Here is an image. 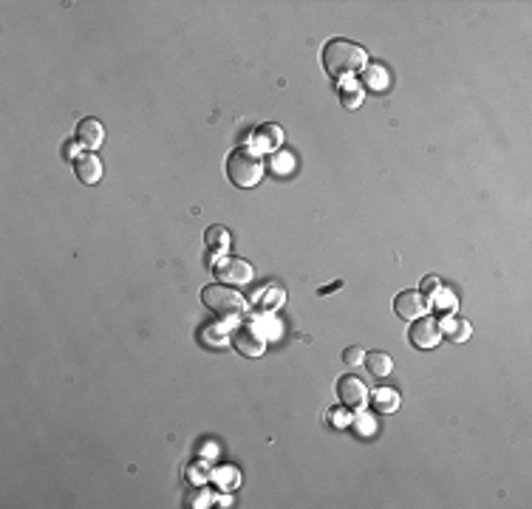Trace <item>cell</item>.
<instances>
[{
    "instance_id": "obj_1",
    "label": "cell",
    "mask_w": 532,
    "mask_h": 509,
    "mask_svg": "<svg viewBox=\"0 0 532 509\" xmlns=\"http://www.w3.org/2000/svg\"><path fill=\"white\" fill-rule=\"evenodd\" d=\"M365 66V51L363 46L351 43V40H329L326 48H323V68L332 79H345V77H354L357 71H363Z\"/></svg>"
},
{
    "instance_id": "obj_2",
    "label": "cell",
    "mask_w": 532,
    "mask_h": 509,
    "mask_svg": "<svg viewBox=\"0 0 532 509\" xmlns=\"http://www.w3.org/2000/svg\"><path fill=\"white\" fill-rule=\"evenodd\" d=\"M227 175L235 187H255L260 178H263V162L258 159L255 151L249 147H235V151L227 156Z\"/></svg>"
},
{
    "instance_id": "obj_3",
    "label": "cell",
    "mask_w": 532,
    "mask_h": 509,
    "mask_svg": "<svg viewBox=\"0 0 532 509\" xmlns=\"http://www.w3.org/2000/svg\"><path fill=\"white\" fill-rule=\"evenodd\" d=\"M201 300H204V306L210 309V311H216L218 317H241L244 314V309H247V303H244V294L241 291H235L232 286H227V283H210V286H204L201 289Z\"/></svg>"
},
{
    "instance_id": "obj_4",
    "label": "cell",
    "mask_w": 532,
    "mask_h": 509,
    "mask_svg": "<svg viewBox=\"0 0 532 509\" xmlns=\"http://www.w3.org/2000/svg\"><path fill=\"white\" fill-rule=\"evenodd\" d=\"M216 278L227 286H247L252 280V266L244 258H221L216 263Z\"/></svg>"
},
{
    "instance_id": "obj_5",
    "label": "cell",
    "mask_w": 532,
    "mask_h": 509,
    "mask_svg": "<svg viewBox=\"0 0 532 509\" xmlns=\"http://www.w3.org/2000/svg\"><path fill=\"white\" fill-rule=\"evenodd\" d=\"M337 396H340V402L345 407L360 410L368 402V387H365V382L357 374H343L337 379Z\"/></svg>"
},
{
    "instance_id": "obj_6",
    "label": "cell",
    "mask_w": 532,
    "mask_h": 509,
    "mask_svg": "<svg viewBox=\"0 0 532 509\" xmlns=\"http://www.w3.org/2000/svg\"><path fill=\"white\" fill-rule=\"evenodd\" d=\"M408 340H410L413 348H419V351L436 348L439 340H441V328H439L436 320H430V317L425 314V317H419V320H413V323H410V328H408Z\"/></svg>"
},
{
    "instance_id": "obj_7",
    "label": "cell",
    "mask_w": 532,
    "mask_h": 509,
    "mask_svg": "<svg viewBox=\"0 0 532 509\" xmlns=\"http://www.w3.org/2000/svg\"><path fill=\"white\" fill-rule=\"evenodd\" d=\"M428 309H430V300L422 291H402V294H397V300H394V311L402 320H419V317L428 314Z\"/></svg>"
},
{
    "instance_id": "obj_8",
    "label": "cell",
    "mask_w": 532,
    "mask_h": 509,
    "mask_svg": "<svg viewBox=\"0 0 532 509\" xmlns=\"http://www.w3.org/2000/svg\"><path fill=\"white\" fill-rule=\"evenodd\" d=\"M77 142H79L82 151H91V153H94L97 147L105 142V128H102L99 119H94V116L79 119V125H77Z\"/></svg>"
},
{
    "instance_id": "obj_9",
    "label": "cell",
    "mask_w": 532,
    "mask_h": 509,
    "mask_svg": "<svg viewBox=\"0 0 532 509\" xmlns=\"http://www.w3.org/2000/svg\"><path fill=\"white\" fill-rule=\"evenodd\" d=\"M232 345L238 348V354H244V356H260V354L266 351L263 337L255 332L252 325H241L238 332L232 334Z\"/></svg>"
},
{
    "instance_id": "obj_10",
    "label": "cell",
    "mask_w": 532,
    "mask_h": 509,
    "mask_svg": "<svg viewBox=\"0 0 532 509\" xmlns=\"http://www.w3.org/2000/svg\"><path fill=\"white\" fill-rule=\"evenodd\" d=\"M74 173L82 184H97L99 178H102V162L97 153L91 151H82L77 159H74Z\"/></svg>"
},
{
    "instance_id": "obj_11",
    "label": "cell",
    "mask_w": 532,
    "mask_h": 509,
    "mask_svg": "<svg viewBox=\"0 0 532 509\" xmlns=\"http://www.w3.org/2000/svg\"><path fill=\"white\" fill-rule=\"evenodd\" d=\"M283 300H286L283 289L275 286V283H269V286L260 289V291L252 297V309H255L258 314H272V311H278V309L283 306Z\"/></svg>"
},
{
    "instance_id": "obj_12",
    "label": "cell",
    "mask_w": 532,
    "mask_h": 509,
    "mask_svg": "<svg viewBox=\"0 0 532 509\" xmlns=\"http://www.w3.org/2000/svg\"><path fill=\"white\" fill-rule=\"evenodd\" d=\"M252 142H255V151H260V153H275L278 147H281V142H283V131L278 128V125H260L255 133H252Z\"/></svg>"
},
{
    "instance_id": "obj_13",
    "label": "cell",
    "mask_w": 532,
    "mask_h": 509,
    "mask_svg": "<svg viewBox=\"0 0 532 509\" xmlns=\"http://www.w3.org/2000/svg\"><path fill=\"white\" fill-rule=\"evenodd\" d=\"M439 323H441V325H439V328H441V334H445L450 343H456V345H459V343H467L470 334H473V325H470L467 320H462V317L445 314Z\"/></svg>"
},
{
    "instance_id": "obj_14",
    "label": "cell",
    "mask_w": 532,
    "mask_h": 509,
    "mask_svg": "<svg viewBox=\"0 0 532 509\" xmlns=\"http://www.w3.org/2000/svg\"><path fill=\"white\" fill-rule=\"evenodd\" d=\"M204 247H207V252H213L216 258L224 255V252L229 249V232H227L224 227H218V224L207 227V229H204Z\"/></svg>"
},
{
    "instance_id": "obj_15",
    "label": "cell",
    "mask_w": 532,
    "mask_h": 509,
    "mask_svg": "<svg viewBox=\"0 0 532 509\" xmlns=\"http://www.w3.org/2000/svg\"><path fill=\"white\" fill-rule=\"evenodd\" d=\"M371 405L377 413H394L399 407V394L394 387H379V391H374V396H371Z\"/></svg>"
},
{
    "instance_id": "obj_16",
    "label": "cell",
    "mask_w": 532,
    "mask_h": 509,
    "mask_svg": "<svg viewBox=\"0 0 532 509\" xmlns=\"http://www.w3.org/2000/svg\"><path fill=\"white\" fill-rule=\"evenodd\" d=\"M365 368L374 374V376H388L391 371H394V359L388 356V354H382V351H371V354H365Z\"/></svg>"
},
{
    "instance_id": "obj_17",
    "label": "cell",
    "mask_w": 532,
    "mask_h": 509,
    "mask_svg": "<svg viewBox=\"0 0 532 509\" xmlns=\"http://www.w3.org/2000/svg\"><path fill=\"white\" fill-rule=\"evenodd\" d=\"M428 300H430V306H436L441 314H453L456 306H459V303H456V294H453L450 289H445V286H439V289L428 297Z\"/></svg>"
},
{
    "instance_id": "obj_18",
    "label": "cell",
    "mask_w": 532,
    "mask_h": 509,
    "mask_svg": "<svg viewBox=\"0 0 532 509\" xmlns=\"http://www.w3.org/2000/svg\"><path fill=\"white\" fill-rule=\"evenodd\" d=\"M198 340H201L207 348H224L227 332H224L221 325H201V328H198Z\"/></svg>"
},
{
    "instance_id": "obj_19",
    "label": "cell",
    "mask_w": 532,
    "mask_h": 509,
    "mask_svg": "<svg viewBox=\"0 0 532 509\" xmlns=\"http://www.w3.org/2000/svg\"><path fill=\"white\" fill-rule=\"evenodd\" d=\"M351 425H354V430H357V436H363V439H371V436H374V430H377L374 416H368V413H363V410L354 413Z\"/></svg>"
},
{
    "instance_id": "obj_20",
    "label": "cell",
    "mask_w": 532,
    "mask_h": 509,
    "mask_svg": "<svg viewBox=\"0 0 532 509\" xmlns=\"http://www.w3.org/2000/svg\"><path fill=\"white\" fill-rule=\"evenodd\" d=\"M210 478H213L216 484H221L224 490L238 487V481H241V475H238V470H235V467H221V470H216Z\"/></svg>"
},
{
    "instance_id": "obj_21",
    "label": "cell",
    "mask_w": 532,
    "mask_h": 509,
    "mask_svg": "<svg viewBox=\"0 0 532 509\" xmlns=\"http://www.w3.org/2000/svg\"><path fill=\"white\" fill-rule=\"evenodd\" d=\"M340 102H343V108H348V111L360 108V102H363V88H357V85L340 88Z\"/></svg>"
},
{
    "instance_id": "obj_22",
    "label": "cell",
    "mask_w": 532,
    "mask_h": 509,
    "mask_svg": "<svg viewBox=\"0 0 532 509\" xmlns=\"http://www.w3.org/2000/svg\"><path fill=\"white\" fill-rule=\"evenodd\" d=\"M365 82L379 91V88L388 85V71L382 68V66H371V68H365Z\"/></svg>"
},
{
    "instance_id": "obj_23",
    "label": "cell",
    "mask_w": 532,
    "mask_h": 509,
    "mask_svg": "<svg viewBox=\"0 0 532 509\" xmlns=\"http://www.w3.org/2000/svg\"><path fill=\"white\" fill-rule=\"evenodd\" d=\"M363 359H365V354H363V348H360V345H348V348L343 351V363H345V365H351V368H354V365H360Z\"/></svg>"
},
{
    "instance_id": "obj_24",
    "label": "cell",
    "mask_w": 532,
    "mask_h": 509,
    "mask_svg": "<svg viewBox=\"0 0 532 509\" xmlns=\"http://www.w3.org/2000/svg\"><path fill=\"white\" fill-rule=\"evenodd\" d=\"M187 475H190V481H193V484H201V481H207V478H210L213 472L207 470V464H193V467L187 470Z\"/></svg>"
},
{
    "instance_id": "obj_25",
    "label": "cell",
    "mask_w": 532,
    "mask_h": 509,
    "mask_svg": "<svg viewBox=\"0 0 532 509\" xmlns=\"http://www.w3.org/2000/svg\"><path fill=\"white\" fill-rule=\"evenodd\" d=\"M272 164H275L272 170H275L278 175H283V173H289V170L294 167V159H292L289 153H281V156H275V162H272Z\"/></svg>"
},
{
    "instance_id": "obj_26",
    "label": "cell",
    "mask_w": 532,
    "mask_h": 509,
    "mask_svg": "<svg viewBox=\"0 0 532 509\" xmlns=\"http://www.w3.org/2000/svg\"><path fill=\"white\" fill-rule=\"evenodd\" d=\"M329 413H332V416H329V419H332V425H337V428H345V425H348V419H345V410H343V407H332Z\"/></svg>"
},
{
    "instance_id": "obj_27",
    "label": "cell",
    "mask_w": 532,
    "mask_h": 509,
    "mask_svg": "<svg viewBox=\"0 0 532 509\" xmlns=\"http://www.w3.org/2000/svg\"><path fill=\"white\" fill-rule=\"evenodd\" d=\"M439 286H441V283H439V278H433V275H430V278H425V280H422V294H425V297H430Z\"/></svg>"
},
{
    "instance_id": "obj_28",
    "label": "cell",
    "mask_w": 532,
    "mask_h": 509,
    "mask_svg": "<svg viewBox=\"0 0 532 509\" xmlns=\"http://www.w3.org/2000/svg\"><path fill=\"white\" fill-rule=\"evenodd\" d=\"M187 501H201V506H207V501H210V495H207V492L201 490V492H193Z\"/></svg>"
},
{
    "instance_id": "obj_29",
    "label": "cell",
    "mask_w": 532,
    "mask_h": 509,
    "mask_svg": "<svg viewBox=\"0 0 532 509\" xmlns=\"http://www.w3.org/2000/svg\"><path fill=\"white\" fill-rule=\"evenodd\" d=\"M340 286H343V280H334L332 286H323V289H320V294H329V291H334V289H340Z\"/></svg>"
}]
</instances>
